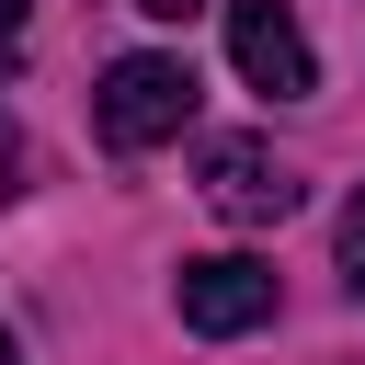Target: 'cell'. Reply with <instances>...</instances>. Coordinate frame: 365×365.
<instances>
[{"label": "cell", "mask_w": 365, "mask_h": 365, "mask_svg": "<svg viewBox=\"0 0 365 365\" xmlns=\"http://www.w3.org/2000/svg\"><path fill=\"white\" fill-rule=\"evenodd\" d=\"M91 125H103V148H160V137H182L194 125V68L182 57H114L103 68V91H91Z\"/></svg>", "instance_id": "6da1fadb"}, {"label": "cell", "mask_w": 365, "mask_h": 365, "mask_svg": "<svg viewBox=\"0 0 365 365\" xmlns=\"http://www.w3.org/2000/svg\"><path fill=\"white\" fill-rule=\"evenodd\" d=\"M171 308H182V331L240 342V331H262V319H274V274H262L251 251H205V262H182V274H171Z\"/></svg>", "instance_id": "7a4b0ae2"}, {"label": "cell", "mask_w": 365, "mask_h": 365, "mask_svg": "<svg viewBox=\"0 0 365 365\" xmlns=\"http://www.w3.org/2000/svg\"><path fill=\"white\" fill-rule=\"evenodd\" d=\"M228 57H240V80L274 91V103L319 91V57H308V34H297L285 0H228Z\"/></svg>", "instance_id": "3957f363"}, {"label": "cell", "mask_w": 365, "mask_h": 365, "mask_svg": "<svg viewBox=\"0 0 365 365\" xmlns=\"http://www.w3.org/2000/svg\"><path fill=\"white\" fill-rule=\"evenodd\" d=\"M205 205L240 217V228H274V217H297V171H285L262 137H217V148H205Z\"/></svg>", "instance_id": "277c9868"}, {"label": "cell", "mask_w": 365, "mask_h": 365, "mask_svg": "<svg viewBox=\"0 0 365 365\" xmlns=\"http://www.w3.org/2000/svg\"><path fill=\"white\" fill-rule=\"evenodd\" d=\"M342 285H354V308H365V182H354V205H342Z\"/></svg>", "instance_id": "5b68a950"}, {"label": "cell", "mask_w": 365, "mask_h": 365, "mask_svg": "<svg viewBox=\"0 0 365 365\" xmlns=\"http://www.w3.org/2000/svg\"><path fill=\"white\" fill-rule=\"evenodd\" d=\"M11 46H23V0H0V57H11Z\"/></svg>", "instance_id": "8992f818"}, {"label": "cell", "mask_w": 365, "mask_h": 365, "mask_svg": "<svg viewBox=\"0 0 365 365\" xmlns=\"http://www.w3.org/2000/svg\"><path fill=\"white\" fill-rule=\"evenodd\" d=\"M137 11H148V23H182V11H205V0H137Z\"/></svg>", "instance_id": "52a82bcc"}, {"label": "cell", "mask_w": 365, "mask_h": 365, "mask_svg": "<svg viewBox=\"0 0 365 365\" xmlns=\"http://www.w3.org/2000/svg\"><path fill=\"white\" fill-rule=\"evenodd\" d=\"M0 365H23V342H11V331H0Z\"/></svg>", "instance_id": "ba28073f"}]
</instances>
